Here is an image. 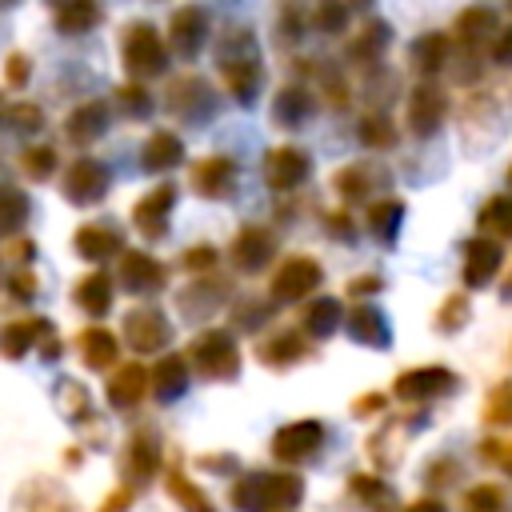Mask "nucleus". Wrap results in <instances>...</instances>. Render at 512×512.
I'll return each mask as SVG.
<instances>
[{
  "instance_id": "603ef678",
  "label": "nucleus",
  "mask_w": 512,
  "mask_h": 512,
  "mask_svg": "<svg viewBox=\"0 0 512 512\" xmlns=\"http://www.w3.org/2000/svg\"><path fill=\"white\" fill-rule=\"evenodd\" d=\"M12 124H28L24 132H32V128H40V112L28 108V104H16V108H12Z\"/></svg>"
},
{
  "instance_id": "dca6fc26",
  "label": "nucleus",
  "mask_w": 512,
  "mask_h": 512,
  "mask_svg": "<svg viewBox=\"0 0 512 512\" xmlns=\"http://www.w3.org/2000/svg\"><path fill=\"white\" fill-rule=\"evenodd\" d=\"M256 352H260V360H264L268 368H292L296 360L308 356V340H304L300 332H288V328H284V332H272Z\"/></svg>"
},
{
  "instance_id": "1a4fd4ad",
  "label": "nucleus",
  "mask_w": 512,
  "mask_h": 512,
  "mask_svg": "<svg viewBox=\"0 0 512 512\" xmlns=\"http://www.w3.org/2000/svg\"><path fill=\"white\" fill-rule=\"evenodd\" d=\"M124 336L136 352H156V348L168 344V320L156 308H140L124 320Z\"/></svg>"
},
{
  "instance_id": "7c9ffc66",
  "label": "nucleus",
  "mask_w": 512,
  "mask_h": 512,
  "mask_svg": "<svg viewBox=\"0 0 512 512\" xmlns=\"http://www.w3.org/2000/svg\"><path fill=\"white\" fill-rule=\"evenodd\" d=\"M168 492L176 496V504H180L184 512H216V508H212V500H208V496H204V492H200V488H196L180 468H172V472H168Z\"/></svg>"
},
{
  "instance_id": "13d9d810",
  "label": "nucleus",
  "mask_w": 512,
  "mask_h": 512,
  "mask_svg": "<svg viewBox=\"0 0 512 512\" xmlns=\"http://www.w3.org/2000/svg\"><path fill=\"white\" fill-rule=\"evenodd\" d=\"M404 512H448V508H444L436 496H420V500H412Z\"/></svg>"
},
{
  "instance_id": "e2e57ef3",
  "label": "nucleus",
  "mask_w": 512,
  "mask_h": 512,
  "mask_svg": "<svg viewBox=\"0 0 512 512\" xmlns=\"http://www.w3.org/2000/svg\"><path fill=\"white\" fill-rule=\"evenodd\" d=\"M356 4H364V0H356Z\"/></svg>"
},
{
  "instance_id": "6ab92c4d",
  "label": "nucleus",
  "mask_w": 512,
  "mask_h": 512,
  "mask_svg": "<svg viewBox=\"0 0 512 512\" xmlns=\"http://www.w3.org/2000/svg\"><path fill=\"white\" fill-rule=\"evenodd\" d=\"M348 336L360 340V344H368V348H384V344L392 340V336H388V320H384V312H376L372 304L352 308V316H348Z\"/></svg>"
},
{
  "instance_id": "052dcab7",
  "label": "nucleus",
  "mask_w": 512,
  "mask_h": 512,
  "mask_svg": "<svg viewBox=\"0 0 512 512\" xmlns=\"http://www.w3.org/2000/svg\"><path fill=\"white\" fill-rule=\"evenodd\" d=\"M12 292H20V296H32L36 288H32V276H20V280H12Z\"/></svg>"
},
{
  "instance_id": "aec40b11",
  "label": "nucleus",
  "mask_w": 512,
  "mask_h": 512,
  "mask_svg": "<svg viewBox=\"0 0 512 512\" xmlns=\"http://www.w3.org/2000/svg\"><path fill=\"white\" fill-rule=\"evenodd\" d=\"M204 12L200 8H180L176 16H172V48L180 52V56H192L200 44H204Z\"/></svg>"
},
{
  "instance_id": "3c124183",
  "label": "nucleus",
  "mask_w": 512,
  "mask_h": 512,
  "mask_svg": "<svg viewBox=\"0 0 512 512\" xmlns=\"http://www.w3.org/2000/svg\"><path fill=\"white\" fill-rule=\"evenodd\" d=\"M184 264H188V268H212V264H216V252H212V248H188V252H184Z\"/></svg>"
},
{
  "instance_id": "f3484780",
  "label": "nucleus",
  "mask_w": 512,
  "mask_h": 512,
  "mask_svg": "<svg viewBox=\"0 0 512 512\" xmlns=\"http://www.w3.org/2000/svg\"><path fill=\"white\" fill-rule=\"evenodd\" d=\"M308 176V156L300 152V148H276L272 156H268V184L272 188H296L300 180Z\"/></svg>"
},
{
  "instance_id": "0eeeda50",
  "label": "nucleus",
  "mask_w": 512,
  "mask_h": 512,
  "mask_svg": "<svg viewBox=\"0 0 512 512\" xmlns=\"http://www.w3.org/2000/svg\"><path fill=\"white\" fill-rule=\"evenodd\" d=\"M320 284V264L312 256H288L280 272L272 276V296L276 300H300Z\"/></svg>"
},
{
  "instance_id": "393cba45",
  "label": "nucleus",
  "mask_w": 512,
  "mask_h": 512,
  "mask_svg": "<svg viewBox=\"0 0 512 512\" xmlns=\"http://www.w3.org/2000/svg\"><path fill=\"white\" fill-rule=\"evenodd\" d=\"M348 492H352L360 504H368L372 512H396V492H392L380 476L360 472V476H352V480H348Z\"/></svg>"
},
{
  "instance_id": "58836bf2",
  "label": "nucleus",
  "mask_w": 512,
  "mask_h": 512,
  "mask_svg": "<svg viewBox=\"0 0 512 512\" xmlns=\"http://www.w3.org/2000/svg\"><path fill=\"white\" fill-rule=\"evenodd\" d=\"M28 220V196L16 188H0V232H12Z\"/></svg>"
},
{
  "instance_id": "c9c22d12",
  "label": "nucleus",
  "mask_w": 512,
  "mask_h": 512,
  "mask_svg": "<svg viewBox=\"0 0 512 512\" xmlns=\"http://www.w3.org/2000/svg\"><path fill=\"white\" fill-rule=\"evenodd\" d=\"M492 28H496V16H492V8H468V12L456 20V32H460V40H468V44L484 40Z\"/></svg>"
},
{
  "instance_id": "680f3d73",
  "label": "nucleus",
  "mask_w": 512,
  "mask_h": 512,
  "mask_svg": "<svg viewBox=\"0 0 512 512\" xmlns=\"http://www.w3.org/2000/svg\"><path fill=\"white\" fill-rule=\"evenodd\" d=\"M508 184H512V168H508Z\"/></svg>"
},
{
  "instance_id": "9b49d317",
  "label": "nucleus",
  "mask_w": 512,
  "mask_h": 512,
  "mask_svg": "<svg viewBox=\"0 0 512 512\" xmlns=\"http://www.w3.org/2000/svg\"><path fill=\"white\" fill-rule=\"evenodd\" d=\"M176 204V188H168V184H160V188H152L136 208H132V220H136V228L144 232V236H160L164 232V220H168V208Z\"/></svg>"
},
{
  "instance_id": "de8ad7c7",
  "label": "nucleus",
  "mask_w": 512,
  "mask_h": 512,
  "mask_svg": "<svg viewBox=\"0 0 512 512\" xmlns=\"http://www.w3.org/2000/svg\"><path fill=\"white\" fill-rule=\"evenodd\" d=\"M28 512H72V504H68V496L60 492V488H44V496H32L28 500Z\"/></svg>"
},
{
  "instance_id": "c85d7f7f",
  "label": "nucleus",
  "mask_w": 512,
  "mask_h": 512,
  "mask_svg": "<svg viewBox=\"0 0 512 512\" xmlns=\"http://www.w3.org/2000/svg\"><path fill=\"white\" fill-rule=\"evenodd\" d=\"M80 356L88 368H108L116 360V336L108 328H88L80 332Z\"/></svg>"
},
{
  "instance_id": "ea45409f",
  "label": "nucleus",
  "mask_w": 512,
  "mask_h": 512,
  "mask_svg": "<svg viewBox=\"0 0 512 512\" xmlns=\"http://www.w3.org/2000/svg\"><path fill=\"white\" fill-rule=\"evenodd\" d=\"M384 44H388V24L372 20V24H364V28H360V36L352 40V56H356V60H372Z\"/></svg>"
},
{
  "instance_id": "864d4df0",
  "label": "nucleus",
  "mask_w": 512,
  "mask_h": 512,
  "mask_svg": "<svg viewBox=\"0 0 512 512\" xmlns=\"http://www.w3.org/2000/svg\"><path fill=\"white\" fill-rule=\"evenodd\" d=\"M484 456H492L504 472H512V444H484Z\"/></svg>"
},
{
  "instance_id": "4be33fe9",
  "label": "nucleus",
  "mask_w": 512,
  "mask_h": 512,
  "mask_svg": "<svg viewBox=\"0 0 512 512\" xmlns=\"http://www.w3.org/2000/svg\"><path fill=\"white\" fill-rule=\"evenodd\" d=\"M148 380H152V388H156L160 400H176L188 388V360L184 356H164Z\"/></svg>"
},
{
  "instance_id": "5fc2aeb1",
  "label": "nucleus",
  "mask_w": 512,
  "mask_h": 512,
  "mask_svg": "<svg viewBox=\"0 0 512 512\" xmlns=\"http://www.w3.org/2000/svg\"><path fill=\"white\" fill-rule=\"evenodd\" d=\"M384 408V396L380 392H368V396H360V404L352 408V416H372V412H380Z\"/></svg>"
},
{
  "instance_id": "4d7b16f0",
  "label": "nucleus",
  "mask_w": 512,
  "mask_h": 512,
  "mask_svg": "<svg viewBox=\"0 0 512 512\" xmlns=\"http://www.w3.org/2000/svg\"><path fill=\"white\" fill-rule=\"evenodd\" d=\"M8 80H12V84H24V80H28V60H24V56H12V60H8Z\"/></svg>"
},
{
  "instance_id": "473e14b6",
  "label": "nucleus",
  "mask_w": 512,
  "mask_h": 512,
  "mask_svg": "<svg viewBox=\"0 0 512 512\" xmlns=\"http://www.w3.org/2000/svg\"><path fill=\"white\" fill-rule=\"evenodd\" d=\"M412 60L420 64V72H436L440 64H448V36L444 32H432L424 40L412 44Z\"/></svg>"
},
{
  "instance_id": "b1692460",
  "label": "nucleus",
  "mask_w": 512,
  "mask_h": 512,
  "mask_svg": "<svg viewBox=\"0 0 512 512\" xmlns=\"http://www.w3.org/2000/svg\"><path fill=\"white\" fill-rule=\"evenodd\" d=\"M156 464H160L156 440H152L148 432H136L132 444H128V452H124V472H128L132 480H148V476L156 472Z\"/></svg>"
},
{
  "instance_id": "72a5a7b5",
  "label": "nucleus",
  "mask_w": 512,
  "mask_h": 512,
  "mask_svg": "<svg viewBox=\"0 0 512 512\" xmlns=\"http://www.w3.org/2000/svg\"><path fill=\"white\" fill-rule=\"evenodd\" d=\"M336 320H340V300H332V296H320V300L308 304V312H304V328H308L312 336H328V332L336 328Z\"/></svg>"
},
{
  "instance_id": "09e8293b",
  "label": "nucleus",
  "mask_w": 512,
  "mask_h": 512,
  "mask_svg": "<svg viewBox=\"0 0 512 512\" xmlns=\"http://www.w3.org/2000/svg\"><path fill=\"white\" fill-rule=\"evenodd\" d=\"M456 476H460V464H456L452 456H448V460H444V456H440V460H432V468L424 472L428 488H444V484H452Z\"/></svg>"
},
{
  "instance_id": "ddd939ff",
  "label": "nucleus",
  "mask_w": 512,
  "mask_h": 512,
  "mask_svg": "<svg viewBox=\"0 0 512 512\" xmlns=\"http://www.w3.org/2000/svg\"><path fill=\"white\" fill-rule=\"evenodd\" d=\"M232 180H236V164L224 160V156H208L192 168V184H196L200 196H228Z\"/></svg>"
},
{
  "instance_id": "a878e982",
  "label": "nucleus",
  "mask_w": 512,
  "mask_h": 512,
  "mask_svg": "<svg viewBox=\"0 0 512 512\" xmlns=\"http://www.w3.org/2000/svg\"><path fill=\"white\" fill-rule=\"evenodd\" d=\"M76 252H80L84 260H104V256L120 252V232H112V228H104V224H84V228L76 232Z\"/></svg>"
},
{
  "instance_id": "4468645a",
  "label": "nucleus",
  "mask_w": 512,
  "mask_h": 512,
  "mask_svg": "<svg viewBox=\"0 0 512 512\" xmlns=\"http://www.w3.org/2000/svg\"><path fill=\"white\" fill-rule=\"evenodd\" d=\"M500 268V244L496 240H472L464 248V284L476 288V284H488Z\"/></svg>"
},
{
  "instance_id": "bf43d9fd",
  "label": "nucleus",
  "mask_w": 512,
  "mask_h": 512,
  "mask_svg": "<svg viewBox=\"0 0 512 512\" xmlns=\"http://www.w3.org/2000/svg\"><path fill=\"white\" fill-rule=\"evenodd\" d=\"M376 288H380V280H376V276H360V280H352V284H348V292H360V296H364V292H376Z\"/></svg>"
},
{
  "instance_id": "2eb2a0df",
  "label": "nucleus",
  "mask_w": 512,
  "mask_h": 512,
  "mask_svg": "<svg viewBox=\"0 0 512 512\" xmlns=\"http://www.w3.org/2000/svg\"><path fill=\"white\" fill-rule=\"evenodd\" d=\"M120 280H124L128 292H156V288L164 284V268H160L152 256H144V252H124V260H120Z\"/></svg>"
},
{
  "instance_id": "6e6d98bb",
  "label": "nucleus",
  "mask_w": 512,
  "mask_h": 512,
  "mask_svg": "<svg viewBox=\"0 0 512 512\" xmlns=\"http://www.w3.org/2000/svg\"><path fill=\"white\" fill-rule=\"evenodd\" d=\"M492 56H496V64H512V28H504V32H500V40H496Z\"/></svg>"
},
{
  "instance_id": "8fccbe9b",
  "label": "nucleus",
  "mask_w": 512,
  "mask_h": 512,
  "mask_svg": "<svg viewBox=\"0 0 512 512\" xmlns=\"http://www.w3.org/2000/svg\"><path fill=\"white\" fill-rule=\"evenodd\" d=\"M120 104H124L128 112H148V92L136 88V84H128V88H120Z\"/></svg>"
},
{
  "instance_id": "423d86ee",
  "label": "nucleus",
  "mask_w": 512,
  "mask_h": 512,
  "mask_svg": "<svg viewBox=\"0 0 512 512\" xmlns=\"http://www.w3.org/2000/svg\"><path fill=\"white\" fill-rule=\"evenodd\" d=\"M124 64H128L132 76H156V72H164V44H160V36L148 24L128 28V36H124Z\"/></svg>"
},
{
  "instance_id": "39448f33",
  "label": "nucleus",
  "mask_w": 512,
  "mask_h": 512,
  "mask_svg": "<svg viewBox=\"0 0 512 512\" xmlns=\"http://www.w3.org/2000/svg\"><path fill=\"white\" fill-rule=\"evenodd\" d=\"M320 444H324V424H320V420H296V424H284V428L272 436V456H276L280 464H300V460H308Z\"/></svg>"
},
{
  "instance_id": "f03ea898",
  "label": "nucleus",
  "mask_w": 512,
  "mask_h": 512,
  "mask_svg": "<svg viewBox=\"0 0 512 512\" xmlns=\"http://www.w3.org/2000/svg\"><path fill=\"white\" fill-rule=\"evenodd\" d=\"M220 72H224V84L228 92L248 104L260 88V60H256V48L248 36H232L228 48H220Z\"/></svg>"
},
{
  "instance_id": "4c0bfd02",
  "label": "nucleus",
  "mask_w": 512,
  "mask_h": 512,
  "mask_svg": "<svg viewBox=\"0 0 512 512\" xmlns=\"http://www.w3.org/2000/svg\"><path fill=\"white\" fill-rule=\"evenodd\" d=\"M484 420L492 428H512V384H496L484 404Z\"/></svg>"
},
{
  "instance_id": "6e6552de",
  "label": "nucleus",
  "mask_w": 512,
  "mask_h": 512,
  "mask_svg": "<svg viewBox=\"0 0 512 512\" xmlns=\"http://www.w3.org/2000/svg\"><path fill=\"white\" fill-rule=\"evenodd\" d=\"M104 188H108V168L96 160H76L64 176V192L76 204H96L104 196Z\"/></svg>"
},
{
  "instance_id": "e433bc0d",
  "label": "nucleus",
  "mask_w": 512,
  "mask_h": 512,
  "mask_svg": "<svg viewBox=\"0 0 512 512\" xmlns=\"http://www.w3.org/2000/svg\"><path fill=\"white\" fill-rule=\"evenodd\" d=\"M400 216H404V204L400 200H380V204L368 208V224H372V232L380 240H392L396 236V220Z\"/></svg>"
},
{
  "instance_id": "20e7f679",
  "label": "nucleus",
  "mask_w": 512,
  "mask_h": 512,
  "mask_svg": "<svg viewBox=\"0 0 512 512\" xmlns=\"http://www.w3.org/2000/svg\"><path fill=\"white\" fill-rule=\"evenodd\" d=\"M452 388H456V376H452L448 368H436V364H428V368H408V372H400L396 384H392V392H396L400 400H408V404H428V400H436V396H444V392H452Z\"/></svg>"
},
{
  "instance_id": "79ce46f5",
  "label": "nucleus",
  "mask_w": 512,
  "mask_h": 512,
  "mask_svg": "<svg viewBox=\"0 0 512 512\" xmlns=\"http://www.w3.org/2000/svg\"><path fill=\"white\" fill-rule=\"evenodd\" d=\"M308 112H312V100H308L300 88H284V92L276 96V120L296 124V120H304Z\"/></svg>"
},
{
  "instance_id": "c03bdc74",
  "label": "nucleus",
  "mask_w": 512,
  "mask_h": 512,
  "mask_svg": "<svg viewBox=\"0 0 512 512\" xmlns=\"http://www.w3.org/2000/svg\"><path fill=\"white\" fill-rule=\"evenodd\" d=\"M52 168H56V152H52L48 144H40V148H28V152H24V172H28L32 180L52 176Z\"/></svg>"
},
{
  "instance_id": "2f4dec72",
  "label": "nucleus",
  "mask_w": 512,
  "mask_h": 512,
  "mask_svg": "<svg viewBox=\"0 0 512 512\" xmlns=\"http://www.w3.org/2000/svg\"><path fill=\"white\" fill-rule=\"evenodd\" d=\"M104 120H108V108L104 104H84L80 112L68 116V136L72 140H92L104 132Z\"/></svg>"
},
{
  "instance_id": "f704fd0d",
  "label": "nucleus",
  "mask_w": 512,
  "mask_h": 512,
  "mask_svg": "<svg viewBox=\"0 0 512 512\" xmlns=\"http://www.w3.org/2000/svg\"><path fill=\"white\" fill-rule=\"evenodd\" d=\"M480 228L496 232V236H512V196H496L484 204L480 212Z\"/></svg>"
},
{
  "instance_id": "c756f323",
  "label": "nucleus",
  "mask_w": 512,
  "mask_h": 512,
  "mask_svg": "<svg viewBox=\"0 0 512 512\" xmlns=\"http://www.w3.org/2000/svg\"><path fill=\"white\" fill-rule=\"evenodd\" d=\"M184 160V144L172 132H156L144 144V168H172Z\"/></svg>"
},
{
  "instance_id": "bb28decb",
  "label": "nucleus",
  "mask_w": 512,
  "mask_h": 512,
  "mask_svg": "<svg viewBox=\"0 0 512 512\" xmlns=\"http://www.w3.org/2000/svg\"><path fill=\"white\" fill-rule=\"evenodd\" d=\"M96 20H100V4H96V0H64V4L56 8V28L68 32V36L88 32Z\"/></svg>"
},
{
  "instance_id": "7ed1b4c3",
  "label": "nucleus",
  "mask_w": 512,
  "mask_h": 512,
  "mask_svg": "<svg viewBox=\"0 0 512 512\" xmlns=\"http://www.w3.org/2000/svg\"><path fill=\"white\" fill-rule=\"evenodd\" d=\"M188 360H192V368H196L200 376H208V380H232L236 368H240L236 340H232L228 332H220V328L200 332V336L192 340V348H188Z\"/></svg>"
},
{
  "instance_id": "9d476101",
  "label": "nucleus",
  "mask_w": 512,
  "mask_h": 512,
  "mask_svg": "<svg viewBox=\"0 0 512 512\" xmlns=\"http://www.w3.org/2000/svg\"><path fill=\"white\" fill-rule=\"evenodd\" d=\"M276 252V240L268 228H244L236 240H232V264L240 272H256L268 264V256Z\"/></svg>"
},
{
  "instance_id": "cd10ccee",
  "label": "nucleus",
  "mask_w": 512,
  "mask_h": 512,
  "mask_svg": "<svg viewBox=\"0 0 512 512\" xmlns=\"http://www.w3.org/2000/svg\"><path fill=\"white\" fill-rule=\"evenodd\" d=\"M76 300H80V308H84V312H92V316H104V312L112 308V280H108L104 272H92V276H84V280L76 284Z\"/></svg>"
},
{
  "instance_id": "49530a36",
  "label": "nucleus",
  "mask_w": 512,
  "mask_h": 512,
  "mask_svg": "<svg viewBox=\"0 0 512 512\" xmlns=\"http://www.w3.org/2000/svg\"><path fill=\"white\" fill-rule=\"evenodd\" d=\"M344 4L340 0H320V8H316V28L320 32H340L344 28Z\"/></svg>"
},
{
  "instance_id": "f8f14e48",
  "label": "nucleus",
  "mask_w": 512,
  "mask_h": 512,
  "mask_svg": "<svg viewBox=\"0 0 512 512\" xmlns=\"http://www.w3.org/2000/svg\"><path fill=\"white\" fill-rule=\"evenodd\" d=\"M440 116H444V96L436 88H416L412 100H408V124L416 136H432L440 128Z\"/></svg>"
},
{
  "instance_id": "412c9836",
  "label": "nucleus",
  "mask_w": 512,
  "mask_h": 512,
  "mask_svg": "<svg viewBox=\"0 0 512 512\" xmlns=\"http://www.w3.org/2000/svg\"><path fill=\"white\" fill-rule=\"evenodd\" d=\"M48 332H52L48 320H16V324H8V328L0 332V352H4L8 360H16V356L28 352L32 340H44Z\"/></svg>"
},
{
  "instance_id": "f257e3e1",
  "label": "nucleus",
  "mask_w": 512,
  "mask_h": 512,
  "mask_svg": "<svg viewBox=\"0 0 512 512\" xmlns=\"http://www.w3.org/2000/svg\"><path fill=\"white\" fill-rule=\"evenodd\" d=\"M300 496H304V480L288 468L284 472H248L232 488V504L240 512H288L292 504H300Z\"/></svg>"
},
{
  "instance_id": "a211bd4d",
  "label": "nucleus",
  "mask_w": 512,
  "mask_h": 512,
  "mask_svg": "<svg viewBox=\"0 0 512 512\" xmlns=\"http://www.w3.org/2000/svg\"><path fill=\"white\" fill-rule=\"evenodd\" d=\"M144 388H148L144 364H124V368H116L112 380H108V400H112L116 408H132V404L144 400Z\"/></svg>"
},
{
  "instance_id": "a19ab883",
  "label": "nucleus",
  "mask_w": 512,
  "mask_h": 512,
  "mask_svg": "<svg viewBox=\"0 0 512 512\" xmlns=\"http://www.w3.org/2000/svg\"><path fill=\"white\" fill-rule=\"evenodd\" d=\"M464 512H508V504L496 484H480L464 492Z\"/></svg>"
},
{
  "instance_id": "5701e85b",
  "label": "nucleus",
  "mask_w": 512,
  "mask_h": 512,
  "mask_svg": "<svg viewBox=\"0 0 512 512\" xmlns=\"http://www.w3.org/2000/svg\"><path fill=\"white\" fill-rule=\"evenodd\" d=\"M404 440H408V420H392L388 428H380L372 440H368V452L380 468H392L404 452Z\"/></svg>"
},
{
  "instance_id": "37998d69",
  "label": "nucleus",
  "mask_w": 512,
  "mask_h": 512,
  "mask_svg": "<svg viewBox=\"0 0 512 512\" xmlns=\"http://www.w3.org/2000/svg\"><path fill=\"white\" fill-rule=\"evenodd\" d=\"M360 140L372 144V148H392V144H396V132H392V124H388L384 116H364Z\"/></svg>"
},
{
  "instance_id": "a18cd8bd",
  "label": "nucleus",
  "mask_w": 512,
  "mask_h": 512,
  "mask_svg": "<svg viewBox=\"0 0 512 512\" xmlns=\"http://www.w3.org/2000/svg\"><path fill=\"white\" fill-rule=\"evenodd\" d=\"M464 320H468V300L464 296H448L444 308H440V316H436V324L444 332H456V328H464Z\"/></svg>"
}]
</instances>
